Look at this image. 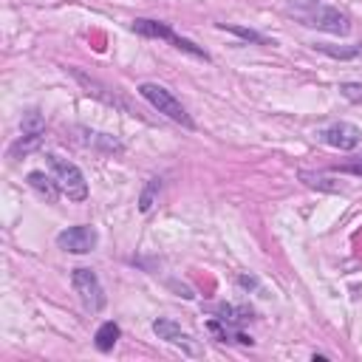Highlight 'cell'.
Returning <instances> with one entry per match:
<instances>
[{"label": "cell", "mask_w": 362, "mask_h": 362, "mask_svg": "<svg viewBox=\"0 0 362 362\" xmlns=\"http://www.w3.org/2000/svg\"><path fill=\"white\" fill-rule=\"evenodd\" d=\"M158 189H161V178H150L147 187H144V192H141V198H139V209L141 212H147L153 206V198H156Z\"/></svg>", "instance_id": "e0dca14e"}, {"label": "cell", "mask_w": 362, "mask_h": 362, "mask_svg": "<svg viewBox=\"0 0 362 362\" xmlns=\"http://www.w3.org/2000/svg\"><path fill=\"white\" fill-rule=\"evenodd\" d=\"M28 187H31V189H37L48 204H54V201H57V195H59V187H57L54 175H45V173H40V170L28 173Z\"/></svg>", "instance_id": "8fae6325"}, {"label": "cell", "mask_w": 362, "mask_h": 362, "mask_svg": "<svg viewBox=\"0 0 362 362\" xmlns=\"http://www.w3.org/2000/svg\"><path fill=\"white\" fill-rule=\"evenodd\" d=\"M76 133H79L76 139L85 147H93L99 153H122L124 150V144L116 136H110V133H96V130H88V127H76Z\"/></svg>", "instance_id": "30bf717a"}, {"label": "cell", "mask_w": 362, "mask_h": 362, "mask_svg": "<svg viewBox=\"0 0 362 362\" xmlns=\"http://www.w3.org/2000/svg\"><path fill=\"white\" fill-rule=\"evenodd\" d=\"M339 93H342L348 102L362 105V85H359V82H342V85H339Z\"/></svg>", "instance_id": "d6986e66"}, {"label": "cell", "mask_w": 362, "mask_h": 362, "mask_svg": "<svg viewBox=\"0 0 362 362\" xmlns=\"http://www.w3.org/2000/svg\"><path fill=\"white\" fill-rule=\"evenodd\" d=\"M297 17L311 25V28H320V31H328V34H339L345 37L351 31V17L345 11H339L337 6H325V3H311L308 8L297 11Z\"/></svg>", "instance_id": "7a4b0ae2"}, {"label": "cell", "mask_w": 362, "mask_h": 362, "mask_svg": "<svg viewBox=\"0 0 362 362\" xmlns=\"http://www.w3.org/2000/svg\"><path fill=\"white\" fill-rule=\"evenodd\" d=\"M317 136H320V141H325L328 147H337V150H354L362 141V130L354 122H342V119L317 130Z\"/></svg>", "instance_id": "ba28073f"}, {"label": "cell", "mask_w": 362, "mask_h": 362, "mask_svg": "<svg viewBox=\"0 0 362 362\" xmlns=\"http://www.w3.org/2000/svg\"><path fill=\"white\" fill-rule=\"evenodd\" d=\"M153 331H156V337H158V339L170 342V345H173V348H178L181 354H187V356H204L201 342H198V339H192L187 331H181V325H175L173 320H156V322H153Z\"/></svg>", "instance_id": "8992f818"}, {"label": "cell", "mask_w": 362, "mask_h": 362, "mask_svg": "<svg viewBox=\"0 0 362 362\" xmlns=\"http://www.w3.org/2000/svg\"><path fill=\"white\" fill-rule=\"evenodd\" d=\"M139 93L158 110V113H164L167 119H173V122H178L181 127H187V130H192L195 127V122L189 119V113H187V107L164 88V85H156V82H141L139 85Z\"/></svg>", "instance_id": "3957f363"}, {"label": "cell", "mask_w": 362, "mask_h": 362, "mask_svg": "<svg viewBox=\"0 0 362 362\" xmlns=\"http://www.w3.org/2000/svg\"><path fill=\"white\" fill-rule=\"evenodd\" d=\"M133 31L136 34H141V37H153V40H167V42H173L175 48H181V51H187V54H192V57H198V59H209V54L204 51V48H198L195 42H189V40H184V37H178L167 23H158V20H144V17H139V20H133Z\"/></svg>", "instance_id": "277c9868"}, {"label": "cell", "mask_w": 362, "mask_h": 362, "mask_svg": "<svg viewBox=\"0 0 362 362\" xmlns=\"http://www.w3.org/2000/svg\"><path fill=\"white\" fill-rule=\"evenodd\" d=\"M300 178H303V184H308V187H314V189H322V192H339V184H337L334 178L322 175V173L300 170Z\"/></svg>", "instance_id": "4fadbf2b"}, {"label": "cell", "mask_w": 362, "mask_h": 362, "mask_svg": "<svg viewBox=\"0 0 362 362\" xmlns=\"http://www.w3.org/2000/svg\"><path fill=\"white\" fill-rule=\"evenodd\" d=\"M40 141H42V133H23V139H17L14 144H11V158H20V156H25V153H31V150H37L40 147Z\"/></svg>", "instance_id": "9a60e30c"}, {"label": "cell", "mask_w": 362, "mask_h": 362, "mask_svg": "<svg viewBox=\"0 0 362 362\" xmlns=\"http://www.w3.org/2000/svg\"><path fill=\"white\" fill-rule=\"evenodd\" d=\"M71 74L76 76V82L90 93V96H96V99H102V102H107V105H113V107H122V110H127L130 113V107L124 105V99H119L116 93H110V88H105L102 82H96L93 76H88V74H82L79 68H71Z\"/></svg>", "instance_id": "9c48e42d"}, {"label": "cell", "mask_w": 362, "mask_h": 362, "mask_svg": "<svg viewBox=\"0 0 362 362\" xmlns=\"http://www.w3.org/2000/svg\"><path fill=\"white\" fill-rule=\"evenodd\" d=\"M342 173H351V175H362V164H345V167H339Z\"/></svg>", "instance_id": "ffe728a7"}, {"label": "cell", "mask_w": 362, "mask_h": 362, "mask_svg": "<svg viewBox=\"0 0 362 362\" xmlns=\"http://www.w3.org/2000/svg\"><path fill=\"white\" fill-rule=\"evenodd\" d=\"M45 164H48V170H51V175H54V181H57L62 195H68L71 201H85L88 198V181H85L82 170L74 161H68V158H62L57 153H48Z\"/></svg>", "instance_id": "6da1fadb"}, {"label": "cell", "mask_w": 362, "mask_h": 362, "mask_svg": "<svg viewBox=\"0 0 362 362\" xmlns=\"http://www.w3.org/2000/svg\"><path fill=\"white\" fill-rule=\"evenodd\" d=\"M20 127H23V133H42L45 130V119H42V113L40 110H28V113H23V122H20Z\"/></svg>", "instance_id": "2e32d148"}, {"label": "cell", "mask_w": 362, "mask_h": 362, "mask_svg": "<svg viewBox=\"0 0 362 362\" xmlns=\"http://www.w3.org/2000/svg\"><path fill=\"white\" fill-rule=\"evenodd\" d=\"M317 51H322V54H328V57H334V59H354V57H359V45H328V42H317L314 45Z\"/></svg>", "instance_id": "5bb4252c"}, {"label": "cell", "mask_w": 362, "mask_h": 362, "mask_svg": "<svg viewBox=\"0 0 362 362\" xmlns=\"http://www.w3.org/2000/svg\"><path fill=\"white\" fill-rule=\"evenodd\" d=\"M119 325L116 322H102L99 328H96V348L102 351V354H107V351H113V345H116V339H119Z\"/></svg>", "instance_id": "7c38bea8"}, {"label": "cell", "mask_w": 362, "mask_h": 362, "mask_svg": "<svg viewBox=\"0 0 362 362\" xmlns=\"http://www.w3.org/2000/svg\"><path fill=\"white\" fill-rule=\"evenodd\" d=\"M96 240H99V235H96V229L88 226V223L68 226V229H62V232L57 235V246H59L62 252H71V255H88V252H93Z\"/></svg>", "instance_id": "52a82bcc"}, {"label": "cell", "mask_w": 362, "mask_h": 362, "mask_svg": "<svg viewBox=\"0 0 362 362\" xmlns=\"http://www.w3.org/2000/svg\"><path fill=\"white\" fill-rule=\"evenodd\" d=\"M71 283H74V291H76V297H79L85 311L96 314V311L105 308V288H102V283H99L93 269H74L71 272Z\"/></svg>", "instance_id": "5b68a950"}, {"label": "cell", "mask_w": 362, "mask_h": 362, "mask_svg": "<svg viewBox=\"0 0 362 362\" xmlns=\"http://www.w3.org/2000/svg\"><path fill=\"white\" fill-rule=\"evenodd\" d=\"M221 28H226V31H232V34H238L240 40H249V42H266V37H263V34H257V31H252V28H243V25L221 23Z\"/></svg>", "instance_id": "ac0fdd59"}]
</instances>
